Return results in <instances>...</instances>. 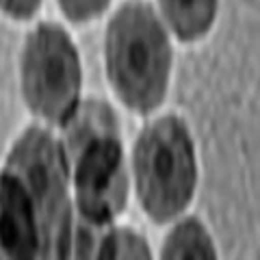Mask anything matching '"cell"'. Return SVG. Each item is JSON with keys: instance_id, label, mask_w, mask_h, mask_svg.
<instances>
[{"instance_id": "1", "label": "cell", "mask_w": 260, "mask_h": 260, "mask_svg": "<svg viewBox=\"0 0 260 260\" xmlns=\"http://www.w3.org/2000/svg\"><path fill=\"white\" fill-rule=\"evenodd\" d=\"M167 35L148 5H124L107 30V68L111 85L126 107L156 109L167 89Z\"/></svg>"}, {"instance_id": "7", "label": "cell", "mask_w": 260, "mask_h": 260, "mask_svg": "<svg viewBox=\"0 0 260 260\" xmlns=\"http://www.w3.org/2000/svg\"><path fill=\"white\" fill-rule=\"evenodd\" d=\"M160 7L176 35L184 42H193L210 28L217 0H160Z\"/></svg>"}, {"instance_id": "8", "label": "cell", "mask_w": 260, "mask_h": 260, "mask_svg": "<svg viewBox=\"0 0 260 260\" xmlns=\"http://www.w3.org/2000/svg\"><path fill=\"white\" fill-rule=\"evenodd\" d=\"M162 258H215V247L204 225L186 219L165 241Z\"/></svg>"}, {"instance_id": "2", "label": "cell", "mask_w": 260, "mask_h": 260, "mask_svg": "<svg viewBox=\"0 0 260 260\" xmlns=\"http://www.w3.org/2000/svg\"><path fill=\"white\" fill-rule=\"evenodd\" d=\"M68 121L78 210L89 225H104L126 202V169L115 119L104 104L87 102Z\"/></svg>"}, {"instance_id": "11", "label": "cell", "mask_w": 260, "mask_h": 260, "mask_svg": "<svg viewBox=\"0 0 260 260\" xmlns=\"http://www.w3.org/2000/svg\"><path fill=\"white\" fill-rule=\"evenodd\" d=\"M42 0H0V9L18 20H26L37 11Z\"/></svg>"}, {"instance_id": "3", "label": "cell", "mask_w": 260, "mask_h": 260, "mask_svg": "<svg viewBox=\"0 0 260 260\" xmlns=\"http://www.w3.org/2000/svg\"><path fill=\"white\" fill-rule=\"evenodd\" d=\"M7 172L20 180L32 206L44 258H65L74 251L68 167L59 143L42 128L26 130L15 143Z\"/></svg>"}, {"instance_id": "6", "label": "cell", "mask_w": 260, "mask_h": 260, "mask_svg": "<svg viewBox=\"0 0 260 260\" xmlns=\"http://www.w3.org/2000/svg\"><path fill=\"white\" fill-rule=\"evenodd\" d=\"M42 254L32 206L20 180L0 174V258H35Z\"/></svg>"}, {"instance_id": "9", "label": "cell", "mask_w": 260, "mask_h": 260, "mask_svg": "<svg viewBox=\"0 0 260 260\" xmlns=\"http://www.w3.org/2000/svg\"><path fill=\"white\" fill-rule=\"evenodd\" d=\"M98 258H150V247L141 234L133 230H111L93 243Z\"/></svg>"}, {"instance_id": "4", "label": "cell", "mask_w": 260, "mask_h": 260, "mask_svg": "<svg viewBox=\"0 0 260 260\" xmlns=\"http://www.w3.org/2000/svg\"><path fill=\"white\" fill-rule=\"evenodd\" d=\"M135 178L143 210L154 221L182 213L195 189V156L186 126L162 117L139 137L135 148Z\"/></svg>"}, {"instance_id": "5", "label": "cell", "mask_w": 260, "mask_h": 260, "mask_svg": "<svg viewBox=\"0 0 260 260\" xmlns=\"http://www.w3.org/2000/svg\"><path fill=\"white\" fill-rule=\"evenodd\" d=\"M22 89L28 107L54 124H65L76 111L80 63L68 32L42 24L24 48Z\"/></svg>"}, {"instance_id": "10", "label": "cell", "mask_w": 260, "mask_h": 260, "mask_svg": "<svg viewBox=\"0 0 260 260\" xmlns=\"http://www.w3.org/2000/svg\"><path fill=\"white\" fill-rule=\"evenodd\" d=\"M65 15L74 22H85L100 15L107 9L109 0H59Z\"/></svg>"}]
</instances>
